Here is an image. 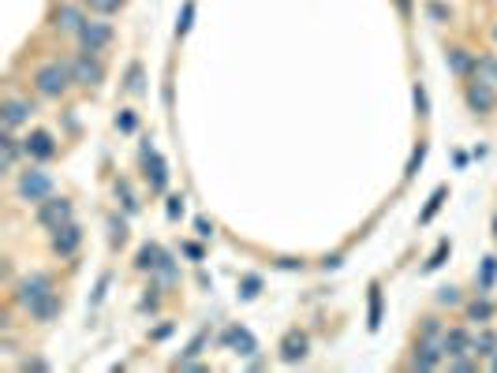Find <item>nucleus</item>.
Instances as JSON below:
<instances>
[{
	"mask_svg": "<svg viewBox=\"0 0 497 373\" xmlns=\"http://www.w3.org/2000/svg\"><path fill=\"white\" fill-rule=\"evenodd\" d=\"M71 79L75 75H71L68 64H45V68L34 71V86H38V94H45V97H60L71 86Z\"/></svg>",
	"mask_w": 497,
	"mask_h": 373,
	"instance_id": "1",
	"label": "nucleus"
},
{
	"mask_svg": "<svg viewBox=\"0 0 497 373\" xmlns=\"http://www.w3.org/2000/svg\"><path fill=\"white\" fill-rule=\"evenodd\" d=\"M49 194H52V175L49 172H38V168L23 172V180H19V198L23 202H45Z\"/></svg>",
	"mask_w": 497,
	"mask_h": 373,
	"instance_id": "2",
	"label": "nucleus"
},
{
	"mask_svg": "<svg viewBox=\"0 0 497 373\" xmlns=\"http://www.w3.org/2000/svg\"><path fill=\"white\" fill-rule=\"evenodd\" d=\"M38 221L57 232L60 224L71 221V202H64V198H45V202L38 205Z\"/></svg>",
	"mask_w": 497,
	"mask_h": 373,
	"instance_id": "3",
	"label": "nucleus"
},
{
	"mask_svg": "<svg viewBox=\"0 0 497 373\" xmlns=\"http://www.w3.org/2000/svg\"><path fill=\"white\" fill-rule=\"evenodd\" d=\"M23 153L34 161H49V157H57V142H52L49 131H30L23 138Z\"/></svg>",
	"mask_w": 497,
	"mask_h": 373,
	"instance_id": "4",
	"label": "nucleus"
},
{
	"mask_svg": "<svg viewBox=\"0 0 497 373\" xmlns=\"http://www.w3.org/2000/svg\"><path fill=\"white\" fill-rule=\"evenodd\" d=\"M79 243H82V228L79 224H60L57 228V235H52V250H57L60 258H71L75 250H79Z\"/></svg>",
	"mask_w": 497,
	"mask_h": 373,
	"instance_id": "5",
	"label": "nucleus"
},
{
	"mask_svg": "<svg viewBox=\"0 0 497 373\" xmlns=\"http://www.w3.org/2000/svg\"><path fill=\"white\" fill-rule=\"evenodd\" d=\"M79 41H82L86 52H97L101 45H109V41H113V27L109 23H82Z\"/></svg>",
	"mask_w": 497,
	"mask_h": 373,
	"instance_id": "6",
	"label": "nucleus"
},
{
	"mask_svg": "<svg viewBox=\"0 0 497 373\" xmlns=\"http://www.w3.org/2000/svg\"><path fill=\"white\" fill-rule=\"evenodd\" d=\"M45 295H49V277H41V272H34V277H27L23 284H19V302H23L27 310L38 299H45Z\"/></svg>",
	"mask_w": 497,
	"mask_h": 373,
	"instance_id": "7",
	"label": "nucleus"
},
{
	"mask_svg": "<svg viewBox=\"0 0 497 373\" xmlns=\"http://www.w3.org/2000/svg\"><path fill=\"white\" fill-rule=\"evenodd\" d=\"M468 105L475 108V112H486V108H494V105H497L494 86H490V82H471V86H468Z\"/></svg>",
	"mask_w": 497,
	"mask_h": 373,
	"instance_id": "8",
	"label": "nucleus"
},
{
	"mask_svg": "<svg viewBox=\"0 0 497 373\" xmlns=\"http://www.w3.org/2000/svg\"><path fill=\"white\" fill-rule=\"evenodd\" d=\"M71 75H75V82L94 86V82H101V64H97V60H90V52H82V57L71 64Z\"/></svg>",
	"mask_w": 497,
	"mask_h": 373,
	"instance_id": "9",
	"label": "nucleus"
},
{
	"mask_svg": "<svg viewBox=\"0 0 497 373\" xmlns=\"http://www.w3.org/2000/svg\"><path fill=\"white\" fill-rule=\"evenodd\" d=\"M143 157H146V164H150V186H154V191H165V183H168L165 161H161L150 146H143Z\"/></svg>",
	"mask_w": 497,
	"mask_h": 373,
	"instance_id": "10",
	"label": "nucleus"
},
{
	"mask_svg": "<svg viewBox=\"0 0 497 373\" xmlns=\"http://www.w3.org/2000/svg\"><path fill=\"white\" fill-rule=\"evenodd\" d=\"M30 112H34V108H30L27 101H15V97H12V101L4 105V127H8V131L23 127L27 119H30Z\"/></svg>",
	"mask_w": 497,
	"mask_h": 373,
	"instance_id": "11",
	"label": "nucleus"
},
{
	"mask_svg": "<svg viewBox=\"0 0 497 373\" xmlns=\"http://www.w3.org/2000/svg\"><path fill=\"white\" fill-rule=\"evenodd\" d=\"M224 344H232L240 355H254L258 351V344H254V336L247 332V328H240V325H232L229 332H224Z\"/></svg>",
	"mask_w": 497,
	"mask_h": 373,
	"instance_id": "12",
	"label": "nucleus"
},
{
	"mask_svg": "<svg viewBox=\"0 0 497 373\" xmlns=\"http://www.w3.org/2000/svg\"><path fill=\"white\" fill-rule=\"evenodd\" d=\"M303 355H307V336L303 332H288L284 344H280V358H284V362H299Z\"/></svg>",
	"mask_w": 497,
	"mask_h": 373,
	"instance_id": "13",
	"label": "nucleus"
},
{
	"mask_svg": "<svg viewBox=\"0 0 497 373\" xmlns=\"http://www.w3.org/2000/svg\"><path fill=\"white\" fill-rule=\"evenodd\" d=\"M441 355H445V347H438V344H430V339H426V344H419L412 366H415V370H434L438 362H441Z\"/></svg>",
	"mask_w": 497,
	"mask_h": 373,
	"instance_id": "14",
	"label": "nucleus"
},
{
	"mask_svg": "<svg viewBox=\"0 0 497 373\" xmlns=\"http://www.w3.org/2000/svg\"><path fill=\"white\" fill-rule=\"evenodd\" d=\"M57 314H60V299L52 291L45 295V299H38L34 306H30V317H34V321H52Z\"/></svg>",
	"mask_w": 497,
	"mask_h": 373,
	"instance_id": "15",
	"label": "nucleus"
},
{
	"mask_svg": "<svg viewBox=\"0 0 497 373\" xmlns=\"http://www.w3.org/2000/svg\"><path fill=\"white\" fill-rule=\"evenodd\" d=\"M441 347H445V355H463V351H471V339L468 332H460V328H452V332H445V339H441Z\"/></svg>",
	"mask_w": 497,
	"mask_h": 373,
	"instance_id": "16",
	"label": "nucleus"
},
{
	"mask_svg": "<svg viewBox=\"0 0 497 373\" xmlns=\"http://www.w3.org/2000/svg\"><path fill=\"white\" fill-rule=\"evenodd\" d=\"M57 27L79 34V30H82V12H79V8H60V12H57Z\"/></svg>",
	"mask_w": 497,
	"mask_h": 373,
	"instance_id": "17",
	"label": "nucleus"
},
{
	"mask_svg": "<svg viewBox=\"0 0 497 373\" xmlns=\"http://www.w3.org/2000/svg\"><path fill=\"white\" fill-rule=\"evenodd\" d=\"M161 258H165V254H161V250H157L154 243H150V247L138 250V261H135V265H138V269H157V265H161Z\"/></svg>",
	"mask_w": 497,
	"mask_h": 373,
	"instance_id": "18",
	"label": "nucleus"
},
{
	"mask_svg": "<svg viewBox=\"0 0 497 373\" xmlns=\"http://www.w3.org/2000/svg\"><path fill=\"white\" fill-rule=\"evenodd\" d=\"M19 138H12V131L4 135V172H12V164H15V157H19Z\"/></svg>",
	"mask_w": 497,
	"mask_h": 373,
	"instance_id": "19",
	"label": "nucleus"
},
{
	"mask_svg": "<svg viewBox=\"0 0 497 373\" xmlns=\"http://www.w3.org/2000/svg\"><path fill=\"white\" fill-rule=\"evenodd\" d=\"M471 351H475V355H497V336H494V332H482V336L471 344Z\"/></svg>",
	"mask_w": 497,
	"mask_h": 373,
	"instance_id": "20",
	"label": "nucleus"
},
{
	"mask_svg": "<svg viewBox=\"0 0 497 373\" xmlns=\"http://www.w3.org/2000/svg\"><path fill=\"white\" fill-rule=\"evenodd\" d=\"M441 202H445V186H438V191H434V198H430V202H426V210H423V213H419V221H423V224H426V221H430V217H434V213L441 210Z\"/></svg>",
	"mask_w": 497,
	"mask_h": 373,
	"instance_id": "21",
	"label": "nucleus"
},
{
	"mask_svg": "<svg viewBox=\"0 0 497 373\" xmlns=\"http://www.w3.org/2000/svg\"><path fill=\"white\" fill-rule=\"evenodd\" d=\"M449 68L456 71V75H463V71L471 68V57H468L463 49H452V52H449Z\"/></svg>",
	"mask_w": 497,
	"mask_h": 373,
	"instance_id": "22",
	"label": "nucleus"
},
{
	"mask_svg": "<svg viewBox=\"0 0 497 373\" xmlns=\"http://www.w3.org/2000/svg\"><path fill=\"white\" fill-rule=\"evenodd\" d=\"M468 317H471V321H490V317H494V306L486 302V299H482V302H471V306H468Z\"/></svg>",
	"mask_w": 497,
	"mask_h": 373,
	"instance_id": "23",
	"label": "nucleus"
},
{
	"mask_svg": "<svg viewBox=\"0 0 497 373\" xmlns=\"http://www.w3.org/2000/svg\"><path fill=\"white\" fill-rule=\"evenodd\" d=\"M494 280H497V258H486V261H482V280H479L482 291H490Z\"/></svg>",
	"mask_w": 497,
	"mask_h": 373,
	"instance_id": "24",
	"label": "nucleus"
},
{
	"mask_svg": "<svg viewBox=\"0 0 497 373\" xmlns=\"http://www.w3.org/2000/svg\"><path fill=\"white\" fill-rule=\"evenodd\" d=\"M86 4H90L94 12H101V15H113V12L124 8V0H86Z\"/></svg>",
	"mask_w": 497,
	"mask_h": 373,
	"instance_id": "25",
	"label": "nucleus"
},
{
	"mask_svg": "<svg viewBox=\"0 0 497 373\" xmlns=\"http://www.w3.org/2000/svg\"><path fill=\"white\" fill-rule=\"evenodd\" d=\"M377 317H382V288H370V328H377Z\"/></svg>",
	"mask_w": 497,
	"mask_h": 373,
	"instance_id": "26",
	"label": "nucleus"
},
{
	"mask_svg": "<svg viewBox=\"0 0 497 373\" xmlns=\"http://www.w3.org/2000/svg\"><path fill=\"white\" fill-rule=\"evenodd\" d=\"M258 288H262V277H243V284H240V295H243V299H254V295H258Z\"/></svg>",
	"mask_w": 497,
	"mask_h": 373,
	"instance_id": "27",
	"label": "nucleus"
},
{
	"mask_svg": "<svg viewBox=\"0 0 497 373\" xmlns=\"http://www.w3.org/2000/svg\"><path fill=\"white\" fill-rule=\"evenodd\" d=\"M445 254H449V239H441V243H438V250H434V258L426 261V272H430V269H438L441 261H445Z\"/></svg>",
	"mask_w": 497,
	"mask_h": 373,
	"instance_id": "28",
	"label": "nucleus"
},
{
	"mask_svg": "<svg viewBox=\"0 0 497 373\" xmlns=\"http://www.w3.org/2000/svg\"><path fill=\"white\" fill-rule=\"evenodd\" d=\"M191 15H194V0H187V4H183V12H180V23H176V30H180V34H187Z\"/></svg>",
	"mask_w": 497,
	"mask_h": 373,
	"instance_id": "29",
	"label": "nucleus"
},
{
	"mask_svg": "<svg viewBox=\"0 0 497 373\" xmlns=\"http://www.w3.org/2000/svg\"><path fill=\"white\" fill-rule=\"evenodd\" d=\"M423 157H426V149H423V146H419V149L412 153V161H408V172H404V175H408V180H412V175L419 172V164H423Z\"/></svg>",
	"mask_w": 497,
	"mask_h": 373,
	"instance_id": "30",
	"label": "nucleus"
},
{
	"mask_svg": "<svg viewBox=\"0 0 497 373\" xmlns=\"http://www.w3.org/2000/svg\"><path fill=\"white\" fill-rule=\"evenodd\" d=\"M157 272H161V277H165V280H176V265H172V258L165 254V258H161V265H157Z\"/></svg>",
	"mask_w": 497,
	"mask_h": 373,
	"instance_id": "31",
	"label": "nucleus"
},
{
	"mask_svg": "<svg viewBox=\"0 0 497 373\" xmlns=\"http://www.w3.org/2000/svg\"><path fill=\"white\" fill-rule=\"evenodd\" d=\"M456 299H460V295H456V288H441V291H438V302H449V306H452Z\"/></svg>",
	"mask_w": 497,
	"mask_h": 373,
	"instance_id": "32",
	"label": "nucleus"
},
{
	"mask_svg": "<svg viewBox=\"0 0 497 373\" xmlns=\"http://www.w3.org/2000/svg\"><path fill=\"white\" fill-rule=\"evenodd\" d=\"M116 127H120V131H135V116H131V112L116 116Z\"/></svg>",
	"mask_w": 497,
	"mask_h": 373,
	"instance_id": "33",
	"label": "nucleus"
},
{
	"mask_svg": "<svg viewBox=\"0 0 497 373\" xmlns=\"http://www.w3.org/2000/svg\"><path fill=\"white\" fill-rule=\"evenodd\" d=\"M168 217H172V221L183 217V198H168Z\"/></svg>",
	"mask_w": 497,
	"mask_h": 373,
	"instance_id": "34",
	"label": "nucleus"
},
{
	"mask_svg": "<svg viewBox=\"0 0 497 373\" xmlns=\"http://www.w3.org/2000/svg\"><path fill=\"white\" fill-rule=\"evenodd\" d=\"M415 105H419V112L426 116V94H423V86H415Z\"/></svg>",
	"mask_w": 497,
	"mask_h": 373,
	"instance_id": "35",
	"label": "nucleus"
},
{
	"mask_svg": "<svg viewBox=\"0 0 497 373\" xmlns=\"http://www.w3.org/2000/svg\"><path fill=\"white\" fill-rule=\"evenodd\" d=\"M127 86H131V90H143V71H138V68H131V82H127Z\"/></svg>",
	"mask_w": 497,
	"mask_h": 373,
	"instance_id": "36",
	"label": "nucleus"
},
{
	"mask_svg": "<svg viewBox=\"0 0 497 373\" xmlns=\"http://www.w3.org/2000/svg\"><path fill=\"white\" fill-rule=\"evenodd\" d=\"M194 228H199V235H213V224L206 221V217H199V224H194Z\"/></svg>",
	"mask_w": 497,
	"mask_h": 373,
	"instance_id": "37",
	"label": "nucleus"
},
{
	"mask_svg": "<svg viewBox=\"0 0 497 373\" xmlns=\"http://www.w3.org/2000/svg\"><path fill=\"white\" fill-rule=\"evenodd\" d=\"M494 235H497V217H494Z\"/></svg>",
	"mask_w": 497,
	"mask_h": 373,
	"instance_id": "38",
	"label": "nucleus"
},
{
	"mask_svg": "<svg viewBox=\"0 0 497 373\" xmlns=\"http://www.w3.org/2000/svg\"><path fill=\"white\" fill-rule=\"evenodd\" d=\"M494 370H497V355H494Z\"/></svg>",
	"mask_w": 497,
	"mask_h": 373,
	"instance_id": "39",
	"label": "nucleus"
}]
</instances>
